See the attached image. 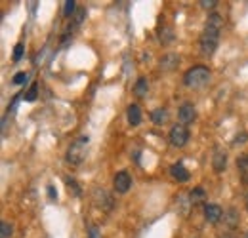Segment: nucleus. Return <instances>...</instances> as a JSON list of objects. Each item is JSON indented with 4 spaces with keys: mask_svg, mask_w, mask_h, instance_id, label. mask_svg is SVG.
<instances>
[{
    "mask_svg": "<svg viewBox=\"0 0 248 238\" xmlns=\"http://www.w3.org/2000/svg\"><path fill=\"white\" fill-rule=\"evenodd\" d=\"M92 198H93V204L97 206V208H101L103 211H111L113 206H115V200H113V196L105 191V189H93L92 193Z\"/></svg>",
    "mask_w": 248,
    "mask_h": 238,
    "instance_id": "obj_5",
    "label": "nucleus"
},
{
    "mask_svg": "<svg viewBox=\"0 0 248 238\" xmlns=\"http://www.w3.org/2000/svg\"><path fill=\"white\" fill-rule=\"evenodd\" d=\"M147 91H149V80H147L145 76H140L138 82L134 84V93H136L138 97H145Z\"/></svg>",
    "mask_w": 248,
    "mask_h": 238,
    "instance_id": "obj_15",
    "label": "nucleus"
},
{
    "mask_svg": "<svg viewBox=\"0 0 248 238\" xmlns=\"http://www.w3.org/2000/svg\"><path fill=\"white\" fill-rule=\"evenodd\" d=\"M241 238H248V231H247V233H245V235H243Z\"/></svg>",
    "mask_w": 248,
    "mask_h": 238,
    "instance_id": "obj_29",
    "label": "nucleus"
},
{
    "mask_svg": "<svg viewBox=\"0 0 248 238\" xmlns=\"http://www.w3.org/2000/svg\"><path fill=\"white\" fill-rule=\"evenodd\" d=\"M23 50H25L23 44H16V48H14V61H19L23 58Z\"/></svg>",
    "mask_w": 248,
    "mask_h": 238,
    "instance_id": "obj_22",
    "label": "nucleus"
},
{
    "mask_svg": "<svg viewBox=\"0 0 248 238\" xmlns=\"http://www.w3.org/2000/svg\"><path fill=\"white\" fill-rule=\"evenodd\" d=\"M208 82H210V71L204 65H197V67L189 69L184 74V84L191 89L204 88Z\"/></svg>",
    "mask_w": 248,
    "mask_h": 238,
    "instance_id": "obj_2",
    "label": "nucleus"
},
{
    "mask_svg": "<svg viewBox=\"0 0 248 238\" xmlns=\"http://www.w3.org/2000/svg\"><path fill=\"white\" fill-rule=\"evenodd\" d=\"M48 198H50V200H56V198H58V191H56L54 185L48 187Z\"/></svg>",
    "mask_w": 248,
    "mask_h": 238,
    "instance_id": "obj_26",
    "label": "nucleus"
},
{
    "mask_svg": "<svg viewBox=\"0 0 248 238\" xmlns=\"http://www.w3.org/2000/svg\"><path fill=\"white\" fill-rule=\"evenodd\" d=\"M113 187H115V191L119 193V194H124V193H128L130 191V187H132V178H130V174L128 172H117L115 174V178H113Z\"/></svg>",
    "mask_w": 248,
    "mask_h": 238,
    "instance_id": "obj_6",
    "label": "nucleus"
},
{
    "mask_svg": "<svg viewBox=\"0 0 248 238\" xmlns=\"http://www.w3.org/2000/svg\"><path fill=\"white\" fill-rule=\"evenodd\" d=\"M247 139H248L247 134H241L239 137H235V139H233V145H243V141H247Z\"/></svg>",
    "mask_w": 248,
    "mask_h": 238,
    "instance_id": "obj_27",
    "label": "nucleus"
},
{
    "mask_svg": "<svg viewBox=\"0 0 248 238\" xmlns=\"http://www.w3.org/2000/svg\"><path fill=\"white\" fill-rule=\"evenodd\" d=\"M221 25H223V19H221L219 14H210V15H208L204 30H202V34H201V52H202L204 56H208V58L216 52L217 42H219Z\"/></svg>",
    "mask_w": 248,
    "mask_h": 238,
    "instance_id": "obj_1",
    "label": "nucleus"
},
{
    "mask_svg": "<svg viewBox=\"0 0 248 238\" xmlns=\"http://www.w3.org/2000/svg\"><path fill=\"white\" fill-rule=\"evenodd\" d=\"M223 223H225V227H227L229 231L237 229V227H239V211L233 208L227 209V211L223 213Z\"/></svg>",
    "mask_w": 248,
    "mask_h": 238,
    "instance_id": "obj_12",
    "label": "nucleus"
},
{
    "mask_svg": "<svg viewBox=\"0 0 248 238\" xmlns=\"http://www.w3.org/2000/svg\"><path fill=\"white\" fill-rule=\"evenodd\" d=\"M86 149H88V137H86V135L77 137V139L69 145V149H67V154H65L67 162H69L71 166H78V164L84 160V156H86Z\"/></svg>",
    "mask_w": 248,
    "mask_h": 238,
    "instance_id": "obj_3",
    "label": "nucleus"
},
{
    "mask_svg": "<svg viewBox=\"0 0 248 238\" xmlns=\"http://www.w3.org/2000/svg\"><path fill=\"white\" fill-rule=\"evenodd\" d=\"M247 206H248V200H247Z\"/></svg>",
    "mask_w": 248,
    "mask_h": 238,
    "instance_id": "obj_30",
    "label": "nucleus"
},
{
    "mask_svg": "<svg viewBox=\"0 0 248 238\" xmlns=\"http://www.w3.org/2000/svg\"><path fill=\"white\" fill-rule=\"evenodd\" d=\"M36 95H38V86H36V84H32L31 89L25 93V99H27V101H34V99H36Z\"/></svg>",
    "mask_w": 248,
    "mask_h": 238,
    "instance_id": "obj_23",
    "label": "nucleus"
},
{
    "mask_svg": "<svg viewBox=\"0 0 248 238\" xmlns=\"http://www.w3.org/2000/svg\"><path fill=\"white\" fill-rule=\"evenodd\" d=\"M187 141H189V130H187V126H184V124L172 126V130H170V143L174 147L182 149V147L187 145Z\"/></svg>",
    "mask_w": 248,
    "mask_h": 238,
    "instance_id": "obj_4",
    "label": "nucleus"
},
{
    "mask_svg": "<svg viewBox=\"0 0 248 238\" xmlns=\"http://www.w3.org/2000/svg\"><path fill=\"white\" fill-rule=\"evenodd\" d=\"M178 119H180V122H182L184 126L195 122V120H197V111H195V107H193L191 103H184V105L180 107V111H178Z\"/></svg>",
    "mask_w": 248,
    "mask_h": 238,
    "instance_id": "obj_8",
    "label": "nucleus"
},
{
    "mask_svg": "<svg viewBox=\"0 0 248 238\" xmlns=\"http://www.w3.org/2000/svg\"><path fill=\"white\" fill-rule=\"evenodd\" d=\"M170 176H172V179H176V181H180V183H186V181H189V178H191V176H189V170H187L182 162H176V164L170 166Z\"/></svg>",
    "mask_w": 248,
    "mask_h": 238,
    "instance_id": "obj_10",
    "label": "nucleus"
},
{
    "mask_svg": "<svg viewBox=\"0 0 248 238\" xmlns=\"http://www.w3.org/2000/svg\"><path fill=\"white\" fill-rule=\"evenodd\" d=\"M225 166H227V154L223 150L216 149L214 154H212V168H214V172H223Z\"/></svg>",
    "mask_w": 248,
    "mask_h": 238,
    "instance_id": "obj_11",
    "label": "nucleus"
},
{
    "mask_svg": "<svg viewBox=\"0 0 248 238\" xmlns=\"http://www.w3.org/2000/svg\"><path fill=\"white\" fill-rule=\"evenodd\" d=\"M151 120L155 122V124H164L166 120H168V113H166V109H155L153 113H151Z\"/></svg>",
    "mask_w": 248,
    "mask_h": 238,
    "instance_id": "obj_17",
    "label": "nucleus"
},
{
    "mask_svg": "<svg viewBox=\"0 0 248 238\" xmlns=\"http://www.w3.org/2000/svg\"><path fill=\"white\" fill-rule=\"evenodd\" d=\"M65 183H67L69 194H73V196H80V187H78V183H77L75 179H73V178H67V179H65Z\"/></svg>",
    "mask_w": 248,
    "mask_h": 238,
    "instance_id": "obj_18",
    "label": "nucleus"
},
{
    "mask_svg": "<svg viewBox=\"0 0 248 238\" xmlns=\"http://www.w3.org/2000/svg\"><path fill=\"white\" fill-rule=\"evenodd\" d=\"M126 117H128V122H130L132 126H138V124L141 122V109H140L138 105H130V107L126 109Z\"/></svg>",
    "mask_w": 248,
    "mask_h": 238,
    "instance_id": "obj_14",
    "label": "nucleus"
},
{
    "mask_svg": "<svg viewBox=\"0 0 248 238\" xmlns=\"http://www.w3.org/2000/svg\"><path fill=\"white\" fill-rule=\"evenodd\" d=\"M75 12H77V2L75 0H67L65 2V8H63V15L65 17H71Z\"/></svg>",
    "mask_w": 248,
    "mask_h": 238,
    "instance_id": "obj_20",
    "label": "nucleus"
},
{
    "mask_svg": "<svg viewBox=\"0 0 248 238\" xmlns=\"http://www.w3.org/2000/svg\"><path fill=\"white\" fill-rule=\"evenodd\" d=\"M158 65H160V71H174L180 65V56L174 54V52H168V54H164L160 58Z\"/></svg>",
    "mask_w": 248,
    "mask_h": 238,
    "instance_id": "obj_9",
    "label": "nucleus"
},
{
    "mask_svg": "<svg viewBox=\"0 0 248 238\" xmlns=\"http://www.w3.org/2000/svg\"><path fill=\"white\" fill-rule=\"evenodd\" d=\"M90 238H101V235H99V229H97V227H90Z\"/></svg>",
    "mask_w": 248,
    "mask_h": 238,
    "instance_id": "obj_28",
    "label": "nucleus"
},
{
    "mask_svg": "<svg viewBox=\"0 0 248 238\" xmlns=\"http://www.w3.org/2000/svg\"><path fill=\"white\" fill-rule=\"evenodd\" d=\"M10 237H12V225L6 223V221H2L0 223V238H10Z\"/></svg>",
    "mask_w": 248,
    "mask_h": 238,
    "instance_id": "obj_21",
    "label": "nucleus"
},
{
    "mask_svg": "<svg viewBox=\"0 0 248 238\" xmlns=\"http://www.w3.org/2000/svg\"><path fill=\"white\" fill-rule=\"evenodd\" d=\"M237 166H239V172H241V179L243 183L248 185V156H241L237 160Z\"/></svg>",
    "mask_w": 248,
    "mask_h": 238,
    "instance_id": "obj_16",
    "label": "nucleus"
},
{
    "mask_svg": "<svg viewBox=\"0 0 248 238\" xmlns=\"http://www.w3.org/2000/svg\"><path fill=\"white\" fill-rule=\"evenodd\" d=\"M199 4H201V8H204V10H212V8H216L217 6L216 0H201Z\"/></svg>",
    "mask_w": 248,
    "mask_h": 238,
    "instance_id": "obj_25",
    "label": "nucleus"
},
{
    "mask_svg": "<svg viewBox=\"0 0 248 238\" xmlns=\"http://www.w3.org/2000/svg\"><path fill=\"white\" fill-rule=\"evenodd\" d=\"M223 209L217 204H204V219L210 223V225H216L217 221L223 217Z\"/></svg>",
    "mask_w": 248,
    "mask_h": 238,
    "instance_id": "obj_7",
    "label": "nucleus"
},
{
    "mask_svg": "<svg viewBox=\"0 0 248 238\" xmlns=\"http://www.w3.org/2000/svg\"><path fill=\"white\" fill-rule=\"evenodd\" d=\"M174 38H176V34H174V30L170 29V27H158V42H160L162 46L172 44Z\"/></svg>",
    "mask_w": 248,
    "mask_h": 238,
    "instance_id": "obj_13",
    "label": "nucleus"
},
{
    "mask_svg": "<svg viewBox=\"0 0 248 238\" xmlns=\"http://www.w3.org/2000/svg\"><path fill=\"white\" fill-rule=\"evenodd\" d=\"M25 80H27V74H25V73H17V74H16V76L12 78V82H14L16 86H19V84H23Z\"/></svg>",
    "mask_w": 248,
    "mask_h": 238,
    "instance_id": "obj_24",
    "label": "nucleus"
},
{
    "mask_svg": "<svg viewBox=\"0 0 248 238\" xmlns=\"http://www.w3.org/2000/svg\"><path fill=\"white\" fill-rule=\"evenodd\" d=\"M189 198H191V204H197L201 198H204V191H202V187H195V189L191 191Z\"/></svg>",
    "mask_w": 248,
    "mask_h": 238,
    "instance_id": "obj_19",
    "label": "nucleus"
}]
</instances>
